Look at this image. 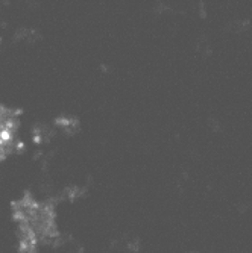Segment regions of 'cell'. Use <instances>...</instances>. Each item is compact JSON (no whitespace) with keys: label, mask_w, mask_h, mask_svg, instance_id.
<instances>
[{"label":"cell","mask_w":252,"mask_h":253,"mask_svg":"<svg viewBox=\"0 0 252 253\" xmlns=\"http://www.w3.org/2000/svg\"><path fill=\"white\" fill-rule=\"evenodd\" d=\"M246 27H248V21H234V23L229 24V29H231L234 34H240V32H243Z\"/></svg>","instance_id":"cell-1"}]
</instances>
